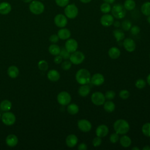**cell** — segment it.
<instances>
[{"mask_svg":"<svg viewBox=\"0 0 150 150\" xmlns=\"http://www.w3.org/2000/svg\"><path fill=\"white\" fill-rule=\"evenodd\" d=\"M142 132L144 135L150 137V122L144 124L142 127Z\"/></svg>","mask_w":150,"mask_h":150,"instance_id":"cell-33","label":"cell"},{"mask_svg":"<svg viewBox=\"0 0 150 150\" xmlns=\"http://www.w3.org/2000/svg\"><path fill=\"white\" fill-rule=\"evenodd\" d=\"M122 44L125 49L128 52H132L135 50L136 44L134 40L131 38H127L124 39Z\"/></svg>","mask_w":150,"mask_h":150,"instance_id":"cell-13","label":"cell"},{"mask_svg":"<svg viewBox=\"0 0 150 150\" xmlns=\"http://www.w3.org/2000/svg\"><path fill=\"white\" fill-rule=\"evenodd\" d=\"M2 122L6 125H12L16 121L15 115L11 112L5 111L1 117Z\"/></svg>","mask_w":150,"mask_h":150,"instance_id":"cell-9","label":"cell"},{"mask_svg":"<svg viewBox=\"0 0 150 150\" xmlns=\"http://www.w3.org/2000/svg\"><path fill=\"white\" fill-rule=\"evenodd\" d=\"M141 12L145 16L150 15V2H144L141 8Z\"/></svg>","mask_w":150,"mask_h":150,"instance_id":"cell-31","label":"cell"},{"mask_svg":"<svg viewBox=\"0 0 150 150\" xmlns=\"http://www.w3.org/2000/svg\"><path fill=\"white\" fill-rule=\"evenodd\" d=\"M91 102L96 105H103L105 101V97L103 93L100 91H96L92 94L91 96Z\"/></svg>","mask_w":150,"mask_h":150,"instance_id":"cell-7","label":"cell"},{"mask_svg":"<svg viewBox=\"0 0 150 150\" xmlns=\"http://www.w3.org/2000/svg\"><path fill=\"white\" fill-rule=\"evenodd\" d=\"M65 16L69 19H74L78 15L79 9L75 4H68L64 8Z\"/></svg>","mask_w":150,"mask_h":150,"instance_id":"cell-5","label":"cell"},{"mask_svg":"<svg viewBox=\"0 0 150 150\" xmlns=\"http://www.w3.org/2000/svg\"><path fill=\"white\" fill-rule=\"evenodd\" d=\"M22 1L25 3H30L32 1V0H22Z\"/></svg>","mask_w":150,"mask_h":150,"instance_id":"cell-54","label":"cell"},{"mask_svg":"<svg viewBox=\"0 0 150 150\" xmlns=\"http://www.w3.org/2000/svg\"><path fill=\"white\" fill-rule=\"evenodd\" d=\"M54 22L57 27L64 28L67 24V18L63 14H57L54 18Z\"/></svg>","mask_w":150,"mask_h":150,"instance_id":"cell-11","label":"cell"},{"mask_svg":"<svg viewBox=\"0 0 150 150\" xmlns=\"http://www.w3.org/2000/svg\"><path fill=\"white\" fill-rule=\"evenodd\" d=\"M104 82V77L102 74L96 73L91 77L90 83L94 86H99L103 84Z\"/></svg>","mask_w":150,"mask_h":150,"instance_id":"cell-15","label":"cell"},{"mask_svg":"<svg viewBox=\"0 0 150 150\" xmlns=\"http://www.w3.org/2000/svg\"><path fill=\"white\" fill-rule=\"evenodd\" d=\"M38 67L42 71H46L48 69V63L45 60H41L38 63Z\"/></svg>","mask_w":150,"mask_h":150,"instance_id":"cell-36","label":"cell"},{"mask_svg":"<svg viewBox=\"0 0 150 150\" xmlns=\"http://www.w3.org/2000/svg\"><path fill=\"white\" fill-rule=\"evenodd\" d=\"M67 110L70 114L75 115L78 113L79 111V108L77 104L74 103H71V104H68V106L67 107Z\"/></svg>","mask_w":150,"mask_h":150,"instance_id":"cell-29","label":"cell"},{"mask_svg":"<svg viewBox=\"0 0 150 150\" xmlns=\"http://www.w3.org/2000/svg\"><path fill=\"white\" fill-rule=\"evenodd\" d=\"M130 31H131V33L132 35H137L140 32V28L139 26H138L137 25H134V26H131V28L130 29Z\"/></svg>","mask_w":150,"mask_h":150,"instance_id":"cell-45","label":"cell"},{"mask_svg":"<svg viewBox=\"0 0 150 150\" xmlns=\"http://www.w3.org/2000/svg\"><path fill=\"white\" fill-rule=\"evenodd\" d=\"M148 17H147V21H148V22L150 24V15H148V16H147Z\"/></svg>","mask_w":150,"mask_h":150,"instance_id":"cell-55","label":"cell"},{"mask_svg":"<svg viewBox=\"0 0 150 150\" xmlns=\"http://www.w3.org/2000/svg\"><path fill=\"white\" fill-rule=\"evenodd\" d=\"M7 73L10 77L16 78L19 74V69L16 66L12 65L8 67Z\"/></svg>","mask_w":150,"mask_h":150,"instance_id":"cell-24","label":"cell"},{"mask_svg":"<svg viewBox=\"0 0 150 150\" xmlns=\"http://www.w3.org/2000/svg\"><path fill=\"white\" fill-rule=\"evenodd\" d=\"M70 61L74 64H81L85 59V56L80 51H75L70 54L69 57Z\"/></svg>","mask_w":150,"mask_h":150,"instance_id":"cell-6","label":"cell"},{"mask_svg":"<svg viewBox=\"0 0 150 150\" xmlns=\"http://www.w3.org/2000/svg\"><path fill=\"white\" fill-rule=\"evenodd\" d=\"M132 149H133V150H135V149H137V150H139V148L138 147H133V148H132Z\"/></svg>","mask_w":150,"mask_h":150,"instance_id":"cell-56","label":"cell"},{"mask_svg":"<svg viewBox=\"0 0 150 150\" xmlns=\"http://www.w3.org/2000/svg\"><path fill=\"white\" fill-rule=\"evenodd\" d=\"M91 74L89 71L86 69H79L76 74V80L81 85L87 84L90 83Z\"/></svg>","mask_w":150,"mask_h":150,"instance_id":"cell-1","label":"cell"},{"mask_svg":"<svg viewBox=\"0 0 150 150\" xmlns=\"http://www.w3.org/2000/svg\"><path fill=\"white\" fill-rule=\"evenodd\" d=\"M60 49H61L60 48V47L54 43L50 45L49 47V53L53 56H56V55L59 54Z\"/></svg>","mask_w":150,"mask_h":150,"instance_id":"cell-30","label":"cell"},{"mask_svg":"<svg viewBox=\"0 0 150 150\" xmlns=\"http://www.w3.org/2000/svg\"><path fill=\"white\" fill-rule=\"evenodd\" d=\"M42 1H43V0H42Z\"/></svg>","mask_w":150,"mask_h":150,"instance_id":"cell-59","label":"cell"},{"mask_svg":"<svg viewBox=\"0 0 150 150\" xmlns=\"http://www.w3.org/2000/svg\"><path fill=\"white\" fill-rule=\"evenodd\" d=\"M59 36H57V35H56V34H53V35H52L50 38H49V40L51 43H57L58 41H59Z\"/></svg>","mask_w":150,"mask_h":150,"instance_id":"cell-46","label":"cell"},{"mask_svg":"<svg viewBox=\"0 0 150 150\" xmlns=\"http://www.w3.org/2000/svg\"><path fill=\"white\" fill-rule=\"evenodd\" d=\"M115 0H103V1L104 2H107V3H108V4H113L114 2H115Z\"/></svg>","mask_w":150,"mask_h":150,"instance_id":"cell-50","label":"cell"},{"mask_svg":"<svg viewBox=\"0 0 150 150\" xmlns=\"http://www.w3.org/2000/svg\"><path fill=\"white\" fill-rule=\"evenodd\" d=\"M55 2L60 7H65L69 4V0H55Z\"/></svg>","mask_w":150,"mask_h":150,"instance_id":"cell-43","label":"cell"},{"mask_svg":"<svg viewBox=\"0 0 150 150\" xmlns=\"http://www.w3.org/2000/svg\"><path fill=\"white\" fill-rule=\"evenodd\" d=\"M121 26L122 29L124 30L128 31L129 30H130V29L132 26V23L129 20H124L121 23Z\"/></svg>","mask_w":150,"mask_h":150,"instance_id":"cell-35","label":"cell"},{"mask_svg":"<svg viewBox=\"0 0 150 150\" xmlns=\"http://www.w3.org/2000/svg\"><path fill=\"white\" fill-rule=\"evenodd\" d=\"M119 96L123 100L127 99L129 96V92L127 90H122L119 93Z\"/></svg>","mask_w":150,"mask_h":150,"instance_id":"cell-42","label":"cell"},{"mask_svg":"<svg viewBox=\"0 0 150 150\" xmlns=\"http://www.w3.org/2000/svg\"><path fill=\"white\" fill-rule=\"evenodd\" d=\"M146 81L148 84L150 86V74H149L146 77Z\"/></svg>","mask_w":150,"mask_h":150,"instance_id":"cell-52","label":"cell"},{"mask_svg":"<svg viewBox=\"0 0 150 150\" xmlns=\"http://www.w3.org/2000/svg\"><path fill=\"white\" fill-rule=\"evenodd\" d=\"M101 138L99 137H96L93 139V141H92V144L93 145V146L94 147H97V146H99L101 144Z\"/></svg>","mask_w":150,"mask_h":150,"instance_id":"cell-44","label":"cell"},{"mask_svg":"<svg viewBox=\"0 0 150 150\" xmlns=\"http://www.w3.org/2000/svg\"><path fill=\"white\" fill-rule=\"evenodd\" d=\"M57 102L62 105H66L70 103L71 97L70 94L67 91H62L57 96Z\"/></svg>","mask_w":150,"mask_h":150,"instance_id":"cell-8","label":"cell"},{"mask_svg":"<svg viewBox=\"0 0 150 150\" xmlns=\"http://www.w3.org/2000/svg\"><path fill=\"white\" fill-rule=\"evenodd\" d=\"M119 139H120L119 134L116 132L112 133L110 136V141L111 142H112L113 144L119 141Z\"/></svg>","mask_w":150,"mask_h":150,"instance_id":"cell-40","label":"cell"},{"mask_svg":"<svg viewBox=\"0 0 150 150\" xmlns=\"http://www.w3.org/2000/svg\"><path fill=\"white\" fill-rule=\"evenodd\" d=\"M77 127L81 131L83 132H87L91 129L92 125L89 121L85 119H81L78 121Z\"/></svg>","mask_w":150,"mask_h":150,"instance_id":"cell-10","label":"cell"},{"mask_svg":"<svg viewBox=\"0 0 150 150\" xmlns=\"http://www.w3.org/2000/svg\"><path fill=\"white\" fill-rule=\"evenodd\" d=\"M77 149L79 150H86L87 149V146L85 143H81L78 145Z\"/></svg>","mask_w":150,"mask_h":150,"instance_id":"cell-48","label":"cell"},{"mask_svg":"<svg viewBox=\"0 0 150 150\" xmlns=\"http://www.w3.org/2000/svg\"><path fill=\"white\" fill-rule=\"evenodd\" d=\"M66 49L70 53L77 50L78 48V43L74 39H68L65 43Z\"/></svg>","mask_w":150,"mask_h":150,"instance_id":"cell-14","label":"cell"},{"mask_svg":"<svg viewBox=\"0 0 150 150\" xmlns=\"http://www.w3.org/2000/svg\"><path fill=\"white\" fill-rule=\"evenodd\" d=\"M103 105H104V110L108 112H113L115 108V104L111 100L105 101L104 103L103 104Z\"/></svg>","mask_w":150,"mask_h":150,"instance_id":"cell-26","label":"cell"},{"mask_svg":"<svg viewBox=\"0 0 150 150\" xmlns=\"http://www.w3.org/2000/svg\"><path fill=\"white\" fill-rule=\"evenodd\" d=\"M71 64L72 63L70 61L66 60V61H64L62 63L61 67H62V69H63L64 70H68L71 68Z\"/></svg>","mask_w":150,"mask_h":150,"instance_id":"cell-41","label":"cell"},{"mask_svg":"<svg viewBox=\"0 0 150 150\" xmlns=\"http://www.w3.org/2000/svg\"><path fill=\"white\" fill-rule=\"evenodd\" d=\"M12 9L11 5L7 2H2L0 3V13L1 15L8 14Z\"/></svg>","mask_w":150,"mask_h":150,"instance_id":"cell-20","label":"cell"},{"mask_svg":"<svg viewBox=\"0 0 150 150\" xmlns=\"http://www.w3.org/2000/svg\"><path fill=\"white\" fill-rule=\"evenodd\" d=\"M114 21V16L112 15L108 14V13H105L100 18L101 24L105 27L110 26L113 24Z\"/></svg>","mask_w":150,"mask_h":150,"instance_id":"cell-12","label":"cell"},{"mask_svg":"<svg viewBox=\"0 0 150 150\" xmlns=\"http://www.w3.org/2000/svg\"><path fill=\"white\" fill-rule=\"evenodd\" d=\"M1 118V114H0V119Z\"/></svg>","mask_w":150,"mask_h":150,"instance_id":"cell-57","label":"cell"},{"mask_svg":"<svg viewBox=\"0 0 150 150\" xmlns=\"http://www.w3.org/2000/svg\"><path fill=\"white\" fill-rule=\"evenodd\" d=\"M90 92V87L88 85V84L81 85L78 90V93L81 97H86L88 96Z\"/></svg>","mask_w":150,"mask_h":150,"instance_id":"cell-23","label":"cell"},{"mask_svg":"<svg viewBox=\"0 0 150 150\" xmlns=\"http://www.w3.org/2000/svg\"><path fill=\"white\" fill-rule=\"evenodd\" d=\"M57 36H59V39L62 40H66L70 38L71 36V32L68 29L62 28L58 30Z\"/></svg>","mask_w":150,"mask_h":150,"instance_id":"cell-19","label":"cell"},{"mask_svg":"<svg viewBox=\"0 0 150 150\" xmlns=\"http://www.w3.org/2000/svg\"><path fill=\"white\" fill-rule=\"evenodd\" d=\"M6 143L10 147L15 146L18 143V138L14 134L8 135L6 138Z\"/></svg>","mask_w":150,"mask_h":150,"instance_id":"cell-18","label":"cell"},{"mask_svg":"<svg viewBox=\"0 0 150 150\" xmlns=\"http://www.w3.org/2000/svg\"><path fill=\"white\" fill-rule=\"evenodd\" d=\"M92 0H80V2H81L83 4H87V3H89Z\"/></svg>","mask_w":150,"mask_h":150,"instance_id":"cell-51","label":"cell"},{"mask_svg":"<svg viewBox=\"0 0 150 150\" xmlns=\"http://www.w3.org/2000/svg\"><path fill=\"white\" fill-rule=\"evenodd\" d=\"M112 25H114V27L118 28H119V27L121 26V23H120L119 21H114Z\"/></svg>","mask_w":150,"mask_h":150,"instance_id":"cell-49","label":"cell"},{"mask_svg":"<svg viewBox=\"0 0 150 150\" xmlns=\"http://www.w3.org/2000/svg\"><path fill=\"white\" fill-rule=\"evenodd\" d=\"M149 57H150V54H149Z\"/></svg>","mask_w":150,"mask_h":150,"instance_id":"cell-58","label":"cell"},{"mask_svg":"<svg viewBox=\"0 0 150 150\" xmlns=\"http://www.w3.org/2000/svg\"><path fill=\"white\" fill-rule=\"evenodd\" d=\"M108 54L110 58L112 59H116L120 57L121 54V52L118 47H112L108 50Z\"/></svg>","mask_w":150,"mask_h":150,"instance_id":"cell-22","label":"cell"},{"mask_svg":"<svg viewBox=\"0 0 150 150\" xmlns=\"http://www.w3.org/2000/svg\"><path fill=\"white\" fill-rule=\"evenodd\" d=\"M59 54L62 57L63 59H68L70 57V53L69 52L65 47H63L60 49V52Z\"/></svg>","mask_w":150,"mask_h":150,"instance_id":"cell-38","label":"cell"},{"mask_svg":"<svg viewBox=\"0 0 150 150\" xmlns=\"http://www.w3.org/2000/svg\"><path fill=\"white\" fill-rule=\"evenodd\" d=\"M136 6V4L134 0H125L124 4L125 9L127 11L133 10Z\"/></svg>","mask_w":150,"mask_h":150,"instance_id":"cell-32","label":"cell"},{"mask_svg":"<svg viewBox=\"0 0 150 150\" xmlns=\"http://www.w3.org/2000/svg\"><path fill=\"white\" fill-rule=\"evenodd\" d=\"M30 11L35 15H40L45 10V6L42 2L39 1H33L30 2L29 6Z\"/></svg>","mask_w":150,"mask_h":150,"instance_id":"cell-4","label":"cell"},{"mask_svg":"<svg viewBox=\"0 0 150 150\" xmlns=\"http://www.w3.org/2000/svg\"><path fill=\"white\" fill-rule=\"evenodd\" d=\"M142 149H144V150H150V146H149L148 145H146L145 146H144L142 148Z\"/></svg>","mask_w":150,"mask_h":150,"instance_id":"cell-53","label":"cell"},{"mask_svg":"<svg viewBox=\"0 0 150 150\" xmlns=\"http://www.w3.org/2000/svg\"><path fill=\"white\" fill-rule=\"evenodd\" d=\"M113 35L117 42H120L124 40L125 38V34L124 32L120 29H116L114 30Z\"/></svg>","mask_w":150,"mask_h":150,"instance_id":"cell-27","label":"cell"},{"mask_svg":"<svg viewBox=\"0 0 150 150\" xmlns=\"http://www.w3.org/2000/svg\"><path fill=\"white\" fill-rule=\"evenodd\" d=\"M12 107V103L8 100H4L0 103V108L3 111H9Z\"/></svg>","mask_w":150,"mask_h":150,"instance_id":"cell-28","label":"cell"},{"mask_svg":"<svg viewBox=\"0 0 150 150\" xmlns=\"http://www.w3.org/2000/svg\"><path fill=\"white\" fill-rule=\"evenodd\" d=\"M120 142L121 145L122 147L128 148L131 144V138L128 136L125 135L124 134L123 136L120 137Z\"/></svg>","mask_w":150,"mask_h":150,"instance_id":"cell-25","label":"cell"},{"mask_svg":"<svg viewBox=\"0 0 150 150\" xmlns=\"http://www.w3.org/2000/svg\"><path fill=\"white\" fill-rule=\"evenodd\" d=\"M100 10L104 13H108L111 10V7L110 4L107 2H103L100 6Z\"/></svg>","mask_w":150,"mask_h":150,"instance_id":"cell-34","label":"cell"},{"mask_svg":"<svg viewBox=\"0 0 150 150\" xmlns=\"http://www.w3.org/2000/svg\"><path fill=\"white\" fill-rule=\"evenodd\" d=\"M112 15L116 19H122L126 15V9L124 5L120 4H115L111 8Z\"/></svg>","mask_w":150,"mask_h":150,"instance_id":"cell-3","label":"cell"},{"mask_svg":"<svg viewBox=\"0 0 150 150\" xmlns=\"http://www.w3.org/2000/svg\"><path fill=\"white\" fill-rule=\"evenodd\" d=\"M78 142V138L74 134H70L66 138V144L69 148L74 147Z\"/></svg>","mask_w":150,"mask_h":150,"instance_id":"cell-17","label":"cell"},{"mask_svg":"<svg viewBox=\"0 0 150 150\" xmlns=\"http://www.w3.org/2000/svg\"><path fill=\"white\" fill-rule=\"evenodd\" d=\"M108 131L109 130L108 127L104 124H101L97 127L96 130V134L97 137L103 138L107 135Z\"/></svg>","mask_w":150,"mask_h":150,"instance_id":"cell-16","label":"cell"},{"mask_svg":"<svg viewBox=\"0 0 150 150\" xmlns=\"http://www.w3.org/2000/svg\"><path fill=\"white\" fill-rule=\"evenodd\" d=\"M47 78L52 81H57L60 79V73L56 70H50L48 71L47 74Z\"/></svg>","mask_w":150,"mask_h":150,"instance_id":"cell-21","label":"cell"},{"mask_svg":"<svg viewBox=\"0 0 150 150\" xmlns=\"http://www.w3.org/2000/svg\"><path fill=\"white\" fill-rule=\"evenodd\" d=\"M62 60H63L62 57L60 54H58V55H56L54 57V62L56 64H60V63H61L62 62Z\"/></svg>","mask_w":150,"mask_h":150,"instance_id":"cell-47","label":"cell"},{"mask_svg":"<svg viewBox=\"0 0 150 150\" xmlns=\"http://www.w3.org/2000/svg\"><path fill=\"white\" fill-rule=\"evenodd\" d=\"M114 129L119 135L127 134L129 129V123L125 120L119 119L116 120L113 125Z\"/></svg>","mask_w":150,"mask_h":150,"instance_id":"cell-2","label":"cell"},{"mask_svg":"<svg viewBox=\"0 0 150 150\" xmlns=\"http://www.w3.org/2000/svg\"><path fill=\"white\" fill-rule=\"evenodd\" d=\"M135 85L137 88H138L139 89H142L145 87L146 82L144 79H139L136 81Z\"/></svg>","mask_w":150,"mask_h":150,"instance_id":"cell-37","label":"cell"},{"mask_svg":"<svg viewBox=\"0 0 150 150\" xmlns=\"http://www.w3.org/2000/svg\"><path fill=\"white\" fill-rule=\"evenodd\" d=\"M104 96H105V99H107L108 100H111L114 99V98L115 97V93L112 90H108L105 92Z\"/></svg>","mask_w":150,"mask_h":150,"instance_id":"cell-39","label":"cell"}]
</instances>
